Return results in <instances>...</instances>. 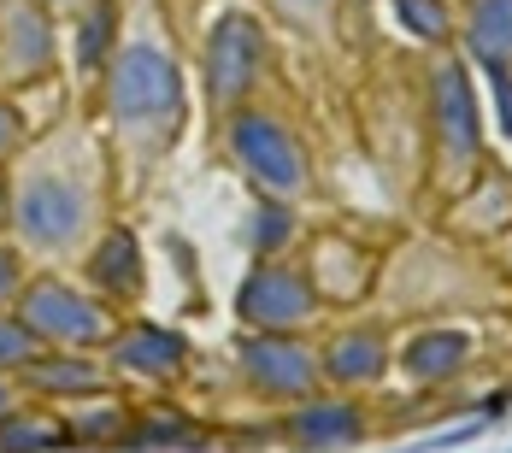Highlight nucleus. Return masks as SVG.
Wrapping results in <instances>:
<instances>
[{"instance_id": "dca6fc26", "label": "nucleus", "mask_w": 512, "mask_h": 453, "mask_svg": "<svg viewBox=\"0 0 512 453\" xmlns=\"http://www.w3.org/2000/svg\"><path fill=\"white\" fill-rule=\"evenodd\" d=\"M30 348H36V336L24 324H0V365H24Z\"/></svg>"}, {"instance_id": "423d86ee", "label": "nucleus", "mask_w": 512, "mask_h": 453, "mask_svg": "<svg viewBox=\"0 0 512 453\" xmlns=\"http://www.w3.org/2000/svg\"><path fill=\"white\" fill-rule=\"evenodd\" d=\"M254 65H259V30L248 18H230L212 42V65H206V83H212V101L230 106V95H242L254 83Z\"/></svg>"}, {"instance_id": "6ab92c4d", "label": "nucleus", "mask_w": 512, "mask_h": 453, "mask_svg": "<svg viewBox=\"0 0 512 453\" xmlns=\"http://www.w3.org/2000/svg\"><path fill=\"white\" fill-rule=\"evenodd\" d=\"M12 142H18V118H12V112L0 106V153L12 148Z\"/></svg>"}, {"instance_id": "7ed1b4c3", "label": "nucleus", "mask_w": 512, "mask_h": 453, "mask_svg": "<svg viewBox=\"0 0 512 453\" xmlns=\"http://www.w3.org/2000/svg\"><path fill=\"white\" fill-rule=\"evenodd\" d=\"M230 153L248 165V177H254L259 189H271L277 201L307 189V159L295 148V136L277 118H265V112H242L230 124Z\"/></svg>"}, {"instance_id": "aec40b11", "label": "nucleus", "mask_w": 512, "mask_h": 453, "mask_svg": "<svg viewBox=\"0 0 512 453\" xmlns=\"http://www.w3.org/2000/svg\"><path fill=\"white\" fill-rule=\"evenodd\" d=\"M283 6H289V12H295V18H318V12H324V6H330V0H283Z\"/></svg>"}, {"instance_id": "f03ea898", "label": "nucleus", "mask_w": 512, "mask_h": 453, "mask_svg": "<svg viewBox=\"0 0 512 453\" xmlns=\"http://www.w3.org/2000/svg\"><path fill=\"white\" fill-rule=\"evenodd\" d=\"M183 112V89H177V71L159 48H130L112 71V118L130 142H171V124Z\"/></svg>"}, {"instance_id": "6e6552de", "label": "nucleus", "mask_w": 512, "mask_h": 453, "mask_svg": "<svg viewBox=\"0 0 512 453\" xmlns=\"http://www.w3.org/2000/svg\"><path fill=\"white\" fill-rule=\"evenodd\" d=\"M248 359V371H254L259 389H271V395H301L312 383V359L301 348H277V342H259V348L242 353Z\"/></svg>"}, {"instance_id": "2eb2a0df", "label": "nucleus", "mask_w": 512, "mask_h": 453, "mask_svg": "<svg viewBox=\"0 0 512 453\" xmlns=\"http://www.w3.org/2000/svg\"><path fill=\"white\" fill-rule=\"evenodd\" d=\"M460 359H465L460 336H430V342H418V348H412V371H418V377H448Z\"/></svg>"}, {"instance_id": "20e7f679", "label": "nucleus", "mask_w": 512, "mask_h": 453, "mask_svg": "<svg viewBox=\"0 0 512 453\" xmlns=\"http://www.w3.org/2000/svg\"><path fill=\"white\" fill-rule=\"evenodd\" d=\"M24 330L30 336H48L59 348H89V342H106L112 318H106L95 301L71 295L65 283H36L24 295Z\"/></svg>"}, {"instance_id": "f257e3e1", "label": "nucleus", "mask_w": 512, "mask_h": 453, "mask_svg": "<svg viewBox=\"0 0 512 453\" xmlns=\"http://www.w3.org/2000/svg\"><path fill=\"white\" fill-rule=\"evenodd\" d=\"M18 236L36 253H71L89 230V212H95V183L89 177H71L65 165H30L18 177Z\"/></svg>"}, {"instance_id": "9d476101", "label": "nucleus", "mask_w": 512, "mask_h": 453, "mask_svg": "<svg viewBox=\"0 0 512 453\" xmlns=\"http://www.w3.org/2000/svg\"><path fill=\"white\" fill-rule=\"evenodd\" d=\"M471 42L489 65L512 59V0H477L471 6Z\"/></svg>"}, {"instance_id": "412c9836", "label": "nucleus", "mask_w": 512, "mask_h": 453, "mask_svg": "<svg viewBox=\"0 0 512 453\" xmlns=\"http://www.w3.org/2000/svg\"><path fill=\"white\" fill-rule=\"evenodd\" d=\"M0 412H6V389H0Z\"/></svg>"}, {"instance_id": "4468645a", "label": "nucleus", "mask_w": 512, "mask_h": 453, "mask_svg": "<svg viewBox=\"0 0 512 453\" xmlns=\"http://www.w3.org/2000/svg\"><path fill=\"white\" fill-rule=\"evenodd\" d=\"M30 383H42V389H53V395H95L106 377L95 371V365H71V359H59V365H36Z\"/></svg>"}, {"instance_id": "1a4fd4ad", "label": "nucleus", "mask_w": 512, "mask_h": 453, "mask_svg": "<svg viewBox=\"0 0 512 453\" xmlns=\"http://www.w3.org/2000/svg\"><path fill=\"white\" fill-rule=\"evenodd\" d=\"M442 136H448V159H465L477 148V118H471V95H465L460 71H442Z\"/></svg>"}, {"instance_id": "f8f14e48", "label": "nucleus", "mask_w": 512, "mask_h": 453, "mask_svg": "<svg viewBox=\"0 0 512 453\" xmlns=\"http://www.w3.org/2000/svg\"><path fill=\"white\" fill-rule=\"evenodd\" d=\"M324 365H330V377H348V383H354V377H377V371H383V348H377L371 336H342Z\"/></svg>"}, {"instance_id": "ddd939ff", "label": "nucleus", "mask_w": 512, "mask_h": 453, "mask_svg": "<svg viewBox=\"0 0 512 453\" xmlns=\"http://www.w3.org/2000/svg\"><path fill=\"white\" fill-rule=\"evenodd\" d=\"M301 442H342V436H354V406H312V412H301L295 424H289Z\"/></svg>"}, {"instance_id": "a211bd4d", "label": "nucleus", "mask_w": 512, "mask_h": 453, "mask_svg": "<svg viewBox=\"0 0 512 453\" xmlns=\"http://www.w3.org/2000/svg\"><path fill=\"white\" fill-rule=\"evenodd\" d=\"M12 289H18V265H12V253L0 248V301H6Z\"/></svg>"}, {"instance_id": "4be33fe9", "label": "nucleus", "mask_w": 512, "mask_h": 453, "mask_svg": "<svg viewBox=\"0 0 512 453\" xmlns=\"http://www.w3.org/2000/svg\"><path fill=\"white\" fill-rule=\"evenodd\" d=\"M48 6H65V0H48Z\"/></svg>"}, {"instance_id": "f3484780", "label": "nucleus", "mask_w": 512, "mask_h": 453, "mask_svg": "<svg viewBox=\"0 0 512 453\" xmlns=\"http://www.w3.org/2000/svg\"><path fill=\"white\" fill-rule=\"evenodd\" d=\"M277 242H289V212H259V248H277Z\"/></svg>"}, {"instance_id": "9b49d317", "label": "nucleus", "mask_w": 512, "mask_h": 453, "mask_svg": "<svg viewBox=\"0 0 512 453\" xmlns=\"http://www.w3.org/2000/svg\"><path fill=\"white\" fill-rule=\"evenodd\" d=\"M89 271L101 277L112 295H130V289H136V242H130V236L118 230V236H112L106 248H95V265H89Z\"/></svg>"}, {"instance_id": "0eeeda50", "label": "nucleus", "mask_w": 512, "mask_h": 453, "mask_svg": "<svg viewBox=\"0 0 512 453\" xmlns=\"http://www.w3.org/2000/svg\"><path fill=\"white\" fill-rule=\"evenodd\" d=\"M112 365L130 371V377H177V371H183V342L165 336V330H154V324H142V330L118 336Z\"/></svg>"}, {"instance_id": "39448f33", "label": "nucleus", "mask_w": 512, "mask_h": 453, "mask_svg": "<svg viewBox=\"0 0 512 453\" xmlns=\"http://www.w3.org/2000/svg\"><path fill=\"white\" fill-rule=\"evenodd\" d=\"M242 312L259 330H295V324H307L312 295H307V283L289 277V271H259L254 283L242 289Z\"/></svg>"}]
</instances>
